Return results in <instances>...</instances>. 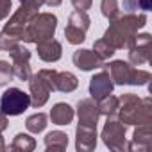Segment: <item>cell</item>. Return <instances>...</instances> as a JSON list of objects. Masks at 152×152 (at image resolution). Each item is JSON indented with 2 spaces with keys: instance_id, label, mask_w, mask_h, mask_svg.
Instances as JSON below:
<instances>
[{
  "instance_id": "1",
  "label": "cell",
  "mask_w": 152,
  "mask_h": 152,
  "mask_svg": "<svg viewBox=\"0 0 152 152\" xmlns=\"http://www.w3.org/2000/svg\"><path fill=\"white\" fill-rule=\"evenodd\" d=\"M145 22H147L145 15H140V16H136V15H125V16H122L118 20L115 18L111 22L109 29L106 31V34H104L102 39L106 43H109L115 50L116 48H124V47L129 45V41L132 39V36L138 34V29H141L145 25Z\"/></svg>"
},
{
  "instance_id": "2",
  "label": "cell",
  "mask_w": 152,
  "mask_h": 152,
  "mask_svg": "<svg viewBox=\"0 0 152 152\" xmlns=\"http://www.w3.org/2000/svg\"><path fill=\"white\" fill-rule=\"evenodd\" d=\"M124 124H150L152 111H150V99H138L132 93H127L118 99V113Z\"/></svg>"
},
{
  "instance_id": "3",
  "label": "cell",
  "mask_w": 152,
  "mask_h": 152,
  "mask_svg": "<svg viewBox=\"0 0 152 152\" xmlns=\"http://www.w3.org/2000/svg\"><path fill=\"white\" fill-rule=\"evenodd\" d=\"M57 29V18L52 13H38L29 25L23 31V41L27 43H38L54 38V32Z\"/></svg>"
},
{
  "instance_id": "4",
  "label": "cell",
  "mask_w": 152,
  "mask_h": 152,
  "mask_svg": "<svg viewBox=\"0 0 152 152\" xmlns=\"http://www.w3.org/2000/svg\"><path fill=\"white\" fill-rule=\"evenodd\" d=\"M54 75H56V70H39L36 75H31L27 79L29 90H31V95H29L31 106H34L36 109L47 104L50 91H56L54 90Z\"/></svg>"
},
{
  "instance_id": "5",
  "label": "cell",
  "mask_w": 152,
  "mask_h": 152,
  "mask_svg": "<svg viewBox=\"0 0 152 152\" xmlns=\"http://www.w3.org/2000/svg\"><path fill=\"white\" fill-rule=\"evenodd\" d=\"M106 72L109 73L111 81H115L116 84H145L150 81L148 72L136 70L125 61H113L106 64Z\"/></svg>"
},
{
  "instance_id": "6",
  "label": "cell",
  "mask_w": 152,
  "mask_h": 152,
  "mask_svg": "<svg viewBox=\"0 0 152 152\" xmlns=\"http://www.w3.org/2000/svg\"><path fill=\"white\" fill-rule=\"evenodd\" d=\"M29 106H31V97L18 88L6 90L2 93V99H0V113H4L6 116L22 115L23 111H27Z\"/></svg>"
},
{
  "instance_id": "7",
  "label": "cell",
  "mask_w": 152,
  "mask_h": 152,
  "mask_svg": "<svg viewBox=\"0 0 152 152\" xmlns=\"http://www.w3.org/2000/svg\"><path fill=\"white\" fill-rule=\"evenodd\" d=\"M90 29V16L86 11H73L68 18V25L64 29L66 41L72 45H81L86 39V31Z\"/></svg>"
},
{
  "instance_id": "8",
  "label": "cell",
  "mask_w": 152,
  "mask_h": 152,
  "mask_svg": "<svg viewBox=\"0 0 152 152\" xmlns=\"http://www.w3.org/2000/svg\"><path fill=\"white\" fill-rule=\"evenodd\" d=\"M102 140L106 143V147H109L111 150H125V125L118 120H115V116L107 118L104 131H102Z\"/></svg>"
},
{
  "instance_id": "9",
  "label": "cell",
  "mask_w": 152,
  "mask_h": 152,
  "mask_svg": "<svg viewBox=\"0 0 152 152\" xmlns=\"http://www.w3.org/2000/svg\"><path fill=\"white\" fill-rule=\"evenodd\" d=\"M36 15H38V9H32V7L22 4L20 9H18V11L11 16V20L6 23L4 31L9 32V34H13V36L20 41V39H23V31H25V27L29 25V22H31Z\"/></svg>"
},
{
  "instance_id": "10",
  "label": "cell",
  "mask_w": 152,
  "mask_h": 152,
  "mask_svg": "<svg viewBox=\"0 0 152 152\" xmlns=\"http://www.w3.org/2000/svg\"><path fill=\"white\" fill-rule=\"evenodd\" d=\"M9 56L13 59V75L18 79V81H27L31 77V52L22 47V45H16L9 50Z\"/></svg>"
},
{
  "instance_id": "11",
  "label": "cell",
  "mask_w": 152,
  "mask_h": 152,
  "mask_svg": "<svg viewBox=\"0 0 152 152\" xmlns=\"http://www.w3.org/2000/svg\"><path fill=\"white\" fill-rule=\"evenodd\" d=\"M127 47L131 48L129 59L132 64L140 66V64L147 63L150 57V34H140V36L134 34Z\"/></svg>"
},
{
  "instance_id": "12",
  "label": "cell",
  "mask_w": 152,
  "mask_h": 152,
  "mask_svg": "<svg viewBox=\"0 0 152 152\" xmlns=\"http://www.w3.org/2000/svg\"><path fill=\"white\" fill-rule=\"evenodd\" d=\"M113 86H115V83L111 81L109 73L104 70V72H100V73H97V75H93V77H91V81H90V95H91L93 100L99 102L104 97L111 95Z\"/></svg>"
},
{
  "instance_id": "13",
  "label": "cell",
  "mask_w": 152,
  "mask_h": 152,
  "mask_svg": "<svg viewBox=\"0 0 152 152\" xmlns=\"http://www.w3.org/2000/svg\"><path fill=\"white\" fill-rule=\"evenodd\" d=\"M73 64L84 70V72H90V70H95V68H102V59L93 52V50H86V48H79L73 52V57H72Z\"/></svg>"
},
{
  "instance_id": "14",
  "label": "cell",
  "mask_w": 152,
  "mask_h": 152,
  "mask_svg": "<svg viewBox=\"0 0 152 152\" xmlns=\"http://www.w3.org/2000/svg\"><path fill=\"white\" fill-rule=\"evenodd\" d=\"M77 115H79V124L81 125H88V127H97V122H99V107L93 100L90 99H84V100H79L77 104Z\"/></svg>"
},
{
  "instance_id": "15",
  "label": "cell",
  "mask_w": 152,
  "mask_h": 152,
  "mask_svg": "<svg viewBox=\"0 0 152 152\" xmlns=\"http://www.w3.org/2000/svg\"><path fill=\"white\" fill-rule=\"evenodd\" d=\"M77 141L75 147L77 150H93L97 147V127H88V125H77Z\"/></svg>"
},
{
  "instance_id": "16",
  "label": "cell",
  "mask_w": 152,
  "mask_h": 152,
  "mask_svg": "<svg viewBox=\"0 0 152 152\" xmlns=\"http://www.w3.org/2000/svg\"><path fill=\"white\" fill-rule=\"evenodd\" d=\"M36 47H38V56H39L43 61H47V63H56V61L61 59L63 47H61L59 41H56V39L50 38V39H45V41H38Z\"/></svg>"
},
{
  "instance_id": "17",
  "label": "cell",
  "mask_w": 152,
  "mask_h": 152,
  "mask_svg": "<svg viewBox=\"0 0 152 152\" xmlns=\"http://www.w3.org/2000/svg\"><path fill=\"white\" fill-rule=\"evenodd\" d=\"M150 124H141L136 131H134V136H132V143L127 145L129 150H147L150 148Z\"/></svg>"
},
{
  "instance_id": "18",
  "label": "cell",
  "mask_w": 152,
  "mask_h": 152,
  "mask_svg": "<svg viewBox=\"0 0 152 152\" xmlns=\"http://www.w3.org/2000/svg\"><path fill=\"white\" fill-rule=\"evenodd\" d=\"M79 86V81L73 73L70 72H56L54 75V90L63 91V93H70Z\"/></svg>"
},
{
  "instance_id": "19",
  "label": "cell",
  "mask_w": 152,
  "mask_h": 152,
  "mask_svg": "<svg viewBox=\"0 0 152 152\" xmlns=\"http://www.w3.org/2000/svg\"><path fill=\"white\" fill-rule=\"evenodd\" d=\"M50 120L56 125H68V124H72V120H73V109H72V106H68L64 102L56 104L52 107V111H50Z\"/></svg>"
},
{
  "instance_id": "20",
  "label": "cell",
  "mask_w": 152,
  "mask_h": 152,
  "mask_svg": "<svg viewBox=\"0 0 152 152\" xmlns=\"http://www.w3.org/2000/svg\"><path fill=\"white\" fill-rule=\"evenodd\" d=\"M66 145H68V136L61 131H52L45 136L47 150H64Z\"/></svg>"
},
{
  "instance_id": "21",
  "label": "cell",
  "mask_w": 152,
  "mask_h": 152,
  "mask_svg": "<svg viewBox=\"0 0 152 152\" xmlns=\"http://www.w3.org/2000/svg\"><path fill=\"white\" fill-rule=\"evenodd\" d=\"M97 107H99V113L104 115V116H107V118L116 116V113H118V99L113 97V95H107L102 100H99Z\"/></svg>"
},
{
  "instance_id": "22",
  "label": "cell",
  "mask_w": 152,
  "mask_h": 152,
  "mask_svg": "<svg viewBox=\"0 0 152 152\" xmlns=\"http://www.w3.org/2000/svg\"><path fill=\"white\" fill-rule=\"evenodd\" d=\"M34 147H36L34 138H31L29 134L20 132V134L15 136V140H13V143H11L9 148L11 150H20V152H31V150H34Z\"/></svg>"
},
{
  "instance_id": "23",
  "label": "cell",
  "mask_w": 152,
  "mask_h": 152,
  "mask_svg": "<svg viewBox=\"0 0 152 152\" xmlns=\"http://www.w3.org/2000/svg\"><path fill=\"white\" fill-rule=\"evenodd\" d=\"M25 127H27V131L32 132V134H38V132L45 131V127H47V115H45V113L31 115V116L25 120Z\"/></svg>"
},
{
  "instance_id": "24",
  "label": "cell",
  "mask_w": 152,
  "mask_h": 152,
  "mask_svg": "<svg viewBox=\"0 0 152 152\" xmlns=\"http://www.w3.org/2000/svg\"><path fill=\"white\" fill-rule=\"evenodd\" d=\"M124 9L132 13V11H150L152 9V0H124Z\"/></svg>"
},
{
  "instance_id": "25",
  "label": "cell",
  "mask_w": 152,
  "mask_h": 152,
  "mask_svg": "<svg viewBox=\"0 0 152 152\" xmlns=\"http://www.w3.org/2000/svg\"><path fill=\"white\" fill-rule=\"evenodd\" d=\"M93 52L104 61V59H109V57L115 54V48H113L109 43H106L104 39H99V41H95V45H93Z\"/></svg>"
},
{
  "instance_id": "26",
  "label": "cell",
  "mask_w": 152,
  "mask_h": 152,
  "mask_svg": "<svg viewBox=\"0 0 152 152\" xmlns=\"http://www.w3.org/2000/svg\"><path fill=\"white\" fill-rule=\"evenodd\" d=\"M100 9H102V15H104L107 20H115V18L118 16V11H120L116 0H102Z\"/></svg>"
},
{
  "instance_id": "27",
  "label": "cell",
  "mask_w": 152,
  "mask_h": 152,
  "mask_svg": "<svg viewBox=\"0 0 152 152\" xmlns=\"http://www.w3.org/2000/svg\"><path fill=\"white\" fill-rule=\"evenodd\" d=\"M15 77L13 75V68L7 61H0V86H6L11 83V79Z\"/></svg>"
},
{
  "instance_id": "28",
  "label": "cell",
  "mask_w": 152,
  "mask_h": 152,
  "mask_svg": "<svg viewBox=\"0 0 152 152\" xmlns=\"http://www.w3.org/2000/svg\"><path fill=\"white\" fill-rule=\"evenodd\" d=\"M18 45V39L13 36V34H9V32H6V31H2L0 32V50H11L13 47H16Z\"/></svg>"
},
{
  "instance_id": "29",
  "label": "cell",
  "mask_w": 152,
  "mask_h": 152,
  "mask_svg": "<svg viewBox=\"0 0 152 152\" xmlns=\"http://www.w3.org/2000/svg\"><path fill=\"white\" fill-rule=\"evenodd\" d=\"M75 11H88L93 4V0H72Z\"/></svg>"
},
{
  "instance_id": "30",
  "label": "cell",
  "mask_w": 152,
  "mask_h": 152,
  "mask_svg": "<svg viewBox=\"0 0 152 152\" xmlns=\"http://www.w3.org/2000/svg\"><path fill=\"white\" fill-rule=\"evenodd\" d=\"M11 11V0H0V20H4Z\"/></svg>"
},
{
  "instance_id": "31",
  "label": "cell",
  "mask_w": 152,
  "mask_h": 152,
  "mask_svg": "<svg viewBox=\"0 0 152 152\" xmlns=\"http://www.w3.org/2000/svg\"><path fill=\"white\" fill-rule=\"evenodd\" d=\"M20 2H22L23 6L32 7V9H39V7L43 6V0H20Z\"/></svg>"
},
{
  "instance_id": "32",
  "label": "cell",
  "mask_w": 152,
  "mask_h": 152,
  "mask_svg": "<svg viewBox=\"0 0 152 152\" xmlns=\"http://www.w3.org/2000/svg\"><path fill=\"white\" fill-rule=\"evenodd\" d=\"M0 129H2V132L7 129V116L4 113H0Z\"/></svg>"
},
{
  "instance_id": "33",
  "label": "cell",
  "mask_w": 152,
  "mask_h": 152,
  "mask_svg": "<svg viewBox=\"0 0 152 152\" xmlns=\"http://www.w3.org/2000/svg\"><path fill=\"white\" fill-rule=\"evenodd\" d=\"M61 2H63V0H43V4H47V6H50V7H57Z\"/></svg>"
},
{
  "instance_id": "34",
  "label": "cell",
  "mask_w": 152,
  "mask_h": 152,
  "mask_svg": "<svg viewBox=\"0 0 152 152\" xmlns=\"http://www.w3.org/2000/svg\"><path fill=\"white\" fill-rule=\"evenodd\" d=\"M0 150H6V143H4V138H2V129H0Z\"/></svg>"
}]
</instances>
